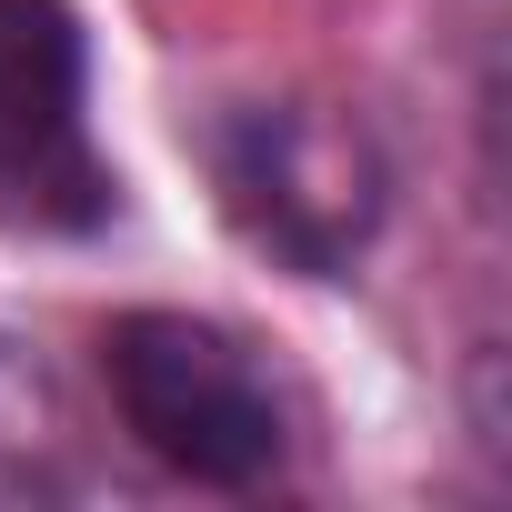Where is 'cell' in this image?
I'll return each instance as SVG.
<instances>
[{"instance_id": "obj_1", "label": "cell", "mask_w": 512, "mask_h": 512, "mask_svg": "<svg viewBox=\"0 0 512 512\" xmlns=\"http://www.w3.org/2000/svg\"><path fill=\"white\" fill-rule=\"evenodd\" d=\"M111 402L141 432V452H161L191 482H262L282 462V392L231 332L191 312H131L111 332Z\"/></svg>"}, {"instance_id": "obj_2", "label": "cell", "mask_w": 512, "mask_h": 512, "mask_svg": "<svg viewBox=\"0 0 512 512\" xmlns=\"http://www.w3.org/2000/svg\"><path fill=\"white\" fill-rule=\"evenodd\" d=\"M111 211V171L91 151V61L71 0H0V221L81 231Z\"/></svg>"}, {"instance_id": "obj_3", "label": "cell", "mask_w": 512, "mask_h": 512, "mask_svg": "<svg viewBox=\"0 0 512 512\" xmlns=\"http://www.w3.org/2000/svg\"><path fill=\"white\" fill-rule=\"evenodd\" d=\"M221 171H231V201L262 221V241H282L312 272L342 262V251L372 231V201H382L362 131H342L322 111H251L231 131Z\"/></svg>"}, {"instance_id": "obj_4", "label": "cell", "mask_w": 512, "mask_h": 512, "mask_svg": "<svg viewBox=\"0 0 512 512\" xmlns=\"http://www.w3.org/2000/svg\"><path fill=\"white\" fill-rule=\"evenodd\" d=\"M61 472V412H51V382L0 342V502L21 492H51Z\"/></svg>"}]
</instances>
